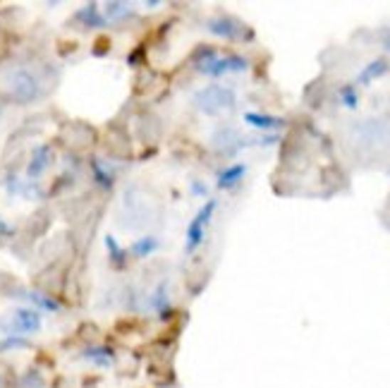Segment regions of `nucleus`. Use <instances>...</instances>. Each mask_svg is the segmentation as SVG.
<instances>
[{
    "label": "nucleus",
    "mask_w": 390,
    "mask_h": 388,
    "mask_svg": "<svg viewBox=\"0 0 390 388\" xmlns=\"http://www.w3.org/2000/svg\"><path fill=\"white\" fill-rule=\"evenodd\" d=\"M249 70V61L242 56H221L216 48H204L199 56H196V72L209 77H223L230 75V72H247Z\"/></svg>",
    "instance_id": "f257e3e1"
},
{
    "label": "nucleus",
    "mask_w": 390,
    "mask_h": 388,
    "mask_svg": "<svg viewBox=\"0 0 390 388\" xmlns=\"http://www.w3.org/2000/svg\"><path fill=\"white\" fill-rule=\"evenodd\" d=\"M237 96L228 87H206L194 94V108L204 115H218L235 106Z\"/></svg>",
    "instance_id": "f03ea898"
},
{
    "label": "nucleus",
    "mask_w": 390,
    "mask_h": 388,
    "mask_svg": "<svg viewBox=\"0 0 390 388\" xmlns=\"http://www.w3.org/2000/svg\"><path fill=\"white\" fill-rule=\"evenodd\" d=\"M5 87H8V94L19 103H29L41 94V84H38L36 75H31V72L24 70V68L8 72V77H5Z\"/></svg>",
    "instance_id": "7ed1b4c3"
},
{
    "label": "nucleus",
    "mask_w": 390,
    "mask_h": 388,
    "mask_svg": "<svg viewBox=\"0 0 390 388\" xmlns=\"http://www.w3.org/2000/svg\"><path fill=\"white\" fill-rule=\"evenodd\" d=\"M218 209V201L216 199H209L204 206L196 211V216L191 219V223L187 226V233H184V254H194L196 249L204 245V238H206V228L211 219H214Z\"/></svg>",
    "instance_id": "20e7f679"
},
{
    "label": "nucleus",
    "mask_w": 390,
    "mask_h": 388,
    "mask_svg": "<svg viewBox=\"0 0 390 388\" xmlns=\"http://www.w3.org/2000/svg\"><path fill=\"white\" fill-rule=\"evenodd\" d=\"M206 29L214 36L228 38V41H242V38H252V31H249L240 19L230 17V15H216L206 22Z\"/></svg>",
    "instance_id": "39448f33"
},
{
    "label": "nucleus",
    "mask_w": 390,
    "mask_h": 388,
    "mask_svg": "<svg viewBox=\"0 0 390 388\" xmlns=\"http://www.w3.org/2000/svg\"><path fill=\"white\" fill-rule=\"evenodd\" d=\"M0 326H3L5 331H10V333L29 335V333H36L38 328H41V314L34 312V309L19 307L10 314L8 321H3Z\"/></svg>",
    "instance_id": "423d86ee"
},
{
    "label": "nucleus",
    "mask_w": 390,
    "mask_h": 388,
    "mask_svg": "<svg viewBox=\"0 0 390 388\" xmlns=\"http://www.w3.org/2000/svg\"><path fill=\"white\" fill-rule=\"evenodd\" d=\"M247 163H233V166L223 168L221 173L216 175V185L218 189H235L247 175Z\"/></svg>",
    "instance_id": "0eeeda50"
},
{
    "label": "nucleus",
    "mask_w": 390,
    "mask_h": 388,
    "mask_svg": "<svg viewBox=\"0 0 390 388\" xmlns=\"http://www.w3.org/2000/svg\"><path fill=\"white\" fill-rule=\"evenodd\" d=\"M244 122L254 130H261V132H273V130H280L285 120L275 115H266V113H244Z\"/></svg>",
    "instance_id": "6e6552de"
},
{
    "label": "nucleus",
    "mask_w": 390,
    "mask_h": 388,
    "mask_svg": "<svg viewBox=\"0 0 390 388\" xmlns=\"http://www.w3.org/2000/svg\"><path fill=\"white\" fill-rule=\"evenodd\" d=\"M48 163H51V149L48 147H36L34 154H31V161H29L26 173H29V177H38L46 168H48Z\"/></svg>",
    "instance_id": "1a4fd4ad"
},
{
    "label": "nucleus",
    "mask_w": 390,
    "mask_h": 388,
    "mask_svg": "<svg viewBox=\"0 0 390 388\" xmlns=\"http://www.w3.org/2000/svg\"><path fill=\"white\" fill-rule=\"evenodd\" d=\"M386 72H388V63L383 61V58H379V61H371L364 70L359 72V77H357V84H371L374 80H379V77L386 75Z\"/></svg>",
    "instance_id": "9d476101"
},
{
    "label": "nucleus",
    "mask_w": 390,
    "mask_h": 388,
    "mask_svg": "<svg viewBox=\"0 0 390 388\" xmlns=\"http://www.w3.org/2000/svg\"><path fill=\"white\" fill-rule=\"evenodd\" d=\"M77 19L84 24V27H89V29H98V27H103V24H105L103 12H98V5H94V3L79 10L77 12Z\"/></svg>",
    "instance_id": "9b49d317"
},
{
    "label": "nucleus",
    "mask_w": 390,
    "mask_h": 388,
    "mask_svg": "<svg viewBox=\"0 0 390 388\" xmlns=\"http://www.w3.org/2000/svg\"><path fill=\"white\" fill-rule=\"evenodd\" d=\"M84 360L94 362V365H98V367H110V365H113V352H110L108 347L96 345V347H89V350H84Z\"/></svg>",
    "instance_id": "f8f14e48"
},
{
    "label": "nucleus",
    "mask_w": 390,
    "mask_h": 388,
    "mask_svg": "<svg viewBox=\"0 0 390 388\" xmlns=\"http://www.w3.org/2000/svg\"><path fill=\"white\" fill-rule=\"evenodd\" d=\"M103 17L105 22H115V19H122L130 15V5L127 3H105L103 5Z\"/></svg>",
    "instance_id": "ddd939ff"
},
{
    "label": "nucleus",
    "mask_w": 390,
    "mask_h": 388,
    "mask_svg": "<svg viewBox=\"0 0 390 388\" xmlns=\"http://www.w3.org/2000/svg\"><path fill=\"white\" fill-rule=\"evenodd\" d=\"M158 249V240L156 238H142L137 240L135 245H132V254L139 256V259H144V256H151Z\"/></svg>",
    "instance_id": "4468645a"
},
{
    "label": "nucleus",
    "mask_w": 390,
    "mask_h": 388,
    "mask_svg": "<svg viewBox=\"0 0 390 388\" xmlns=\"http://www.w3.org/2000/svg\"><path fill=\"white\" fill-rule=\"evenodd\" d=\"M340 103L347 110H357V106H359V94H357V89L352 87V84H347V87L340 89Z\"/></svg>",
    "instance_id": "2eb2a0df"
},
{
    "label": "nucleus",
    "mask_w": 390,
    "mask_h": 388,
    "mask_svg": "<svg viewBox=\"0 0 390 388\" xmlns=\"http://www.w3.org/2000/svg\"><path fill=\"white\" fill-rule=\"evenodd\" d=\"M105 249H108V254H110V261L117 266H122V259H125V249L117 245V240L113 238V235H108L105 238Z\"/></svg>",
    "instance_id": "dca6fc26"
},
{
    "label": "nucleus",
    "mask_w": 390,
    "mask_h": 388,
    "mask_svg": "<svg viewBox=\"0 0 390 388\" xmlns=\"http://www.w3.org/2000/svg\"><path fill=\"white\" fill-rule=\"evenodd\" d=\"M26 298L34 302V305L43 307V309H48V312H58V309H60V305H58V302H53V300L48 298V295H43V293L31 290V293H26Z\"/></svg>",
    "instance_id": "f3484780"
},
{
    "label": "nucleus",
    "mask_w": 390,
    "mask_h": 388,
    "mask_svg": "<svg viewBox=\"0 0 390 388\" xmlns=\"http://www.w3.org/2000/svg\"><path fill=\"white\" fill-rule=\"evenodd\" d=\"M94 175L101 187H110L113 185V173H108V168L103 166L101 161H94Z\"/></svg>",
    "instance_id": "a211bd4d"
},
{
    "label": "nucleus",
    "mask_w": 390,
    "mask_h": 388,
    "mask_svg": "<svg viewBox=\"0 0 390 388\" xmlns=\"http://www.w3.org/2000/svg\"><path fill=\"white\" fill-rule=\"evenodd\" d=\"M151 307L158 309L161 314L168 312V307H170V302H168V293H165V285H161L158 290L154 293V300H151Z\"/></svg>",
    "instance_id": "6ab92c4d"
},
{
    "label": "nucleus",
    "mask_w": 390,
    "mask_h": 388,
    "mask_svg": "<svg viewBox=\"0 0 390 388\" xmlns=\"http://www.w3.org/2000/svg\"><path fill=\"white\" fill-rule=\"evenodd\" d=\"M0 235H12V226L3 219H0Z\"/></svg>",
    "instance_id": "aec40b11"
},
{
    "label": "nucleus",
    "mask_w": 390,
    "mask_h": 388,
    "mask_svg": "<svg viewBox=\"0 0 390 388\" xmlns=\"http://www.w3.org/2000/svg\"><path fill=\"white\" fill-rule=\"evenodd\" d=\"M386 48H388V51H390V36H388V38H386Z\"/></svg>",
    "instance_id": "412c9836"
}]
</instances>
